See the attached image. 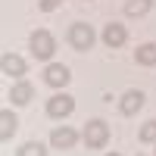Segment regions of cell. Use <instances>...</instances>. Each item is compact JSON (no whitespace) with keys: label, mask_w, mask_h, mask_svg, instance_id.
<instances>
[{"label":"cell","mask_w":156,"mask_h":156,"mask_svg":"<svg viewBox=\"0 0 156 156\" xmlns=\"http://www.w3.org/2000/svg\"><path fill=\"white\" fill-rule=\"evenodd\" d=\"M72 112H75V97H69L66 90H59V94H53L47 100V115L50 119H69Z\"/></svg>","instance_id":"4"},{"label":"cell","mask_w":156,"mask_h":156,"mask_svg":"<svg viewBox=\"0 0 156 156\" xmlns=\"http://www.w3.org/2000/svg\"><path fill=\"white\" fill-rule=\"evenodd\" d=\"M16 128H19L16 112H12V109H0V140H12Z\"/></svg>","instance_id":"11"},{"label":"cell","mask_w":156,"mask_h":156,"mask_svg":"<svg viewBox=\"0 0 156 156\" xmlns=\"http://www.w3.org/2000/svg\"><path fill=\"white\" fill-rule=\"evenodd\" d=\"M103 156H122V153H103Z\"/></svg>","instance_id":"17"},{"label":"cell","mask_w":156,"mask_h":156,"mask_svg":"<svg viewBox=\"0 0 156 156\" xmlns=\"http://www.w3.org/2000/svg\"><path fill=\"white\" fill-rule=\"evenodd\" d=\"M0 69H3V75H9L12 81H19V78H25V72H28V62L19 53H3L0 56Z\"/></svg>","instance_id":"8"},{"label":"cell","mask_w":156,"mask_h":156,"mask_svg":"<svg viewBox=\"0 0 156 156\" xmlns=\"http://www.w3.org/2000/svg\"><path fill=\"white\" fill-rule=\"evenodd\" d=\"M56 6H62V0H37V9L41 12H53Z\"/></svg>","instance_id":"16"},{"label":"cell","mask_w":156,"mask_h":156,"mask_svg":"<svg viewBox=\"0 0 156 156\" xmlns=\"http://www.w3.org/2000/svg\"><path fill=\"white\" fill-rule=\"evenodd\" d=\"M137 140H140V144H156V119H150V122H144V125H140Z\"/></svg>","instance_id":"15"},{"label":"cell","mask_w":156,"mask_h":156,"mask_svg":"<svg viewBox=\"0 0 156 156\" xmlns=\"http://www.w3.org/2000/svg\"><path fill=\"white\" fill-rule=\"evenodd\" d=\"M44 81H47L50 87L62 90V87L72 81V72H69V66H62V62H50V66L44 69Z\"/></svg>","instance_id":"7"},{"label":"cell","mask_w":156,"mask_h":156,"mask_svg":"<svg viewBox=\"0 0 156 156\" xmlns=\"http://www.w3.org/2000/svg\"><path fill=\"white\" fill-rule=\"evenodd\" d=\"M78 137L81 134H78L72 125H56L53 131H50V147L53 150H72L78 144Z\"/></svg>","instance_id":"5"},{"label":"cell","mask_w":156,"mask_h":156,"mask_svg":"<svg viewBox=\"0 0 156 156\" xmlns=\"http://www.w3.org/2000/svg\"><path fill=\"white\" fill-rule=\"evenodd\" d=\"M16 156H47V147L41 144V140H28V144H22L16 150Z\"/></svg>","instance_id":"14"},{"label":"cell","mask_w":156,"mask_h":156,"mask_svg":"<svg viewBox=\"0 0 156 156\" xmlns=\"http://www.w3.org/2000/svg\"><path fill=\"white\" fill-rule=\"evenodd\" d=\"M9 100H12V106H28V103L34 100V84L25 81V78L12 81V87H9Z\"/></svg>","instance_id":"10"},{"label":"cell","mask_w":156,"mask_h":156,"mask_svg":"<svg viewBox=\"0 0 156 156\" xmlns=\"http://www.w3.org/2000/svg\"><path fill=\"white\" fill-rule=\"evenodd\" d=\"M134 62L137 66H156V44H140L137 50H134Z\"/></svg>","instance_id":"12"},{"label":"cell","mask_w":156,"mask_h":156,"mask_svg":"<svg viewBox=\"0 0 156 156\" xmlns=\"http://www.w3.org/2000/svg\"><path fill=\"white\" fill-rule=\"evenodd\" d=\"M144 100H147V97H144V90H137V87L125 90V94H122V100H119V112L131 119V115H137L140 109H144Z\"/></svg>","instance_id":"6"},{"label":"cell","mask_w":156,"mask_h":156,"mask_svg":"<svg viewBox=\"0 0 156 156\" xmlns=\"http://www.w3.org/2000/svg\"><path fill=\"white\" fill-rule=\"evenodd\" d=\"M103 44H106L109 50H119L125 41H128V28H125V25L122 22H109V25H103Z\"/></svg>","instance_id":"9"},{"label":"cell","mask_w":156,"mask_h":156,"mask_svg":"<svg viewBox=\"0 0 156 156\" xmlns=\"http://www.w3.org/2000/svg\"><path fill=\"white\" fill-rule=\"evenodd\" d=\"M28 47H31V56L34 59H53V53H56V37L50 34L47 28H37L28 37Z\"/></svg>","instance_id":"3"},{"label":"cell","mask_w":156,"mask_h":156,"mask_svg":"<svg viewBox=\"0 0 156 156\" xmlns=\"http://www.w3.org/2000/svg\"><path fill=\"white\" fill-rule=\"evenodd\" d=\"M66 41H69L72 50H78V53H87V50L94 47L97 34H94V28H90L87 22H72L69 31H66Z\"/></svg>","instance_id":"2"},{"label":"cell","mask_w":156,"mask_h":156,"mask_svg":"<svg viewBox=\"0 0 156 156\" xmlns=\"http://www.w3.org/2000/svg\"><path fill=\"white\" fill-rule=\"evenodd\" d=\"M150 9H153V0H128L125 3V16L140 19V16H147Z\"/></svg>","instance_id":"13"},{"label":"cell","mask_w":156,"mask_h":156,"mask_svg":"<svg viewBox=\"0 0 156 156\" xmlns=\"http://www.w3.org/2000/svg\"><path fill=\"white\" fill-rule=\"evenodd\" d=\"M81 140L87 150H103L109 144V122L106 119H87L84 131H81Z\"/></svg>","instance_id":"1"},{"label":"cell","mask_w":156,"mask_h":156,"mask_svg":"<svg viewBox=\"0 0 156 156\" xmlns=\"http://www.w3.org/2000/svg\"><path fill=\"white\" fill-rule=\"evenodd\" d=\"M137 156H140V153H137Z\"/></svg>","instance_id":"19"},{"label":"cell","mask_w":156,"mask_h":156,"mask_svg":"<svg viewBox=\"0 0 156 156\" xmlns=\"http://www.w3.org/2000/svg\"><path fill=\"white\" fill-rule=\"evenodd\" d=\"M153 156H156V153H153Z\"/></svg>","instance_id":"18"}]
</instances>
